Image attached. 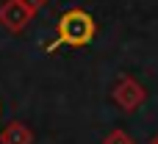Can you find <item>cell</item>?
<instances>
[{"label":"cell","instance_id":"obj_2","mask_svg":"<svg viewBox=\"0 0 158 144\" xmlns=\"http://www.w3.org/2000/svg\"><path fill=\"white\" fill-rule=\"evenodd\" d=\"M153 144H158V136H156V142H153Z\"/></svg>","mask_w":158,"mask_h":144},{"label":"cell","instance_id":"obj_1","mask_svg":"<svg viewBox=\"0 0 158 144\" xmlns=\"http://www.w3.org/2000/svg\"><path fill=\"white\" fill-rule=\"evenodd\" d=\"M58 31H61V39L67 44H86L94 36V19L86 11H69L61 17Z\"/></svg>","mask_w":158,"mask_h":144}]
</instances>
